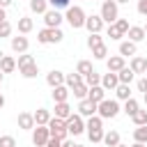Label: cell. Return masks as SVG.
<instances>
[{
	"mask_svg": "<svg viewBox=\"0 0 147 147\" xmlns=\"http://www.w3.org/2000/svg\"><path fill=\"white\" fill-rule=\"evenodd\" d=\"M14 69H16V57L0 53V71H2V74H11Z\"/></svg>",
	"mask_w": 147,
	"mask_h": 147,
	"instance_id": "cell-16",
	"label": "cell"
},
{
	"mask_svg": "<svg viewBox=\"0 0 147 147\" xmlns=\"http://www.w3.org/2000/svg\"><path fill=\"white\" fill-rule=\"evenodd\" d=\"M69 94H71V90H69L67 85H57V87H53V101H55V103L67 101V99H69Z\"/></svg>",
	"mask_w": 147,
	"mask_h": 147,
	"instance_id": "cell-19",
	"label": "cell"
},
{
	"mask_svg": "<svg viewBox=\"0 0 147 147\" xmlns=\"http://www.w3.org/2000/svg\"><path fill=\"white\" fill-rule=\"evenodd\" d=\"M48 0H30V11H34V14H46L48 11Z\"/></svg>",
	"mask_w": 147,
	"mask_h": 147,
	"instance_id": "cell-25",
	"label": "cell"
},
{
	"mask_svg": "<svg viewBox=\"0 0 147 147\" xmlns=\"http://www.w3.org/2000/svg\"><path fill=\"white\" fill-rule=\"evenodd\" d=\"M76 147H85V145H76Z\"/></svg>",
	"mask_w": 147,
	"mask_h": 147,
	"instance_id": "cell-59",
	"label": "cell"
},
{
	"mask_svg": "<svg viewBox=\"0 0 147 147\" xmlns=\"http://www.w3.org/2000/svg\"><path fill=\"white\" fill-rule=\"evenodd\" d=\"M115 2H117V5H126L129 0H115Z\"/></svg>",
	"mask_w": 147,
	"mask_h": 147,
	"instance_id": "cell-55",
	"label": "cell"
},
{
	"mask_svg": "<svg viewBox=\"0 0 147 147\" xmlns=\"http://www.w3.org/2000/svg\"><path fill=\"white\" fill-rule=\"evenodd\" d=\"M0 147H16L14 136H0Z\"/></svg>",
	"mask_w": 147,
	"mask_h": 147,
	"instance_id": "cell-45",
	"label": "cell"
},
{
	"mask_svg": "<svg viewBox=\"0 0 147 147\" xmlns=\"http://www.w3.org/2000/svg\"><path fill=\"white\" fill-rule=\"evenodd\" d=\"M64 78H67V74H62V71H57V69H53V71H48V74H46V83H48L51 87L64 85Z\"/></svg>",
	"mask_w": 147,
	"mask_h": 147,
	"instance_id": "cell-15",
	"label": "cell"
},
{
	"mask_svg": "<svg viewBox=\"0 0 147 147\" xmlns=\"http://www.w3.org/2000/svg\"><path fill=\"white\" fill-rule=\"evenodd\" d=\"M11 34V23L9 21H0V39Z\"/></svg>",
	"mask_w": 147,
	"mask_h": 147,
	"instance_id": "cell-43",
	"label": "cell"
},
{
	"mask_svg": "<svg viewBox=\"0 0 147 147\" xmlns=\"http://www.w3.org/2000/svg\"><path fill=\"white\" fill-rule=\"evenodd\" d=\"M87 138L90 142H103V129H87Z\"/></svg>",
	"mask_w": 147,
	"mask_h": 147,
	"instance_id": "cell-36",
	"label": "cell"
},
{
	"mask_svg": "<svg viewBox=\"0 0 147 147\" xmlns=\"http://www.w3.org/2000/svg\"><path fill=\"white\" fill-rule=\"evenodd\" d=\"M76 71H78L80 76H87V74L92 71V62H90V60H80V62L76 64Z\"/></svg>",
	"mask_w": 147,
	"mask_h": 147,
	"instance_id": "cell-41",
	"label": "cell"
},
{
	"mask_svg": "<svg viewBox=\"0 0 147 147\" xmlns=\"http://www.w3.org/2000/svg\"><path fill=\"white\" fill-rule=\"evenodd\" d=\"M87 99H92V101H96V103H99V101H103V99H106V90H103L101 85H92V87H90V92H87Z\"/></svg>",
	"mask_w": 147,
	"mask_h": 147,
	"instance_id": "cell-21",
	"label": "cell"
},
{
	"mask_svg": "<svg viewBox=\"0 0 147 147\" xmlns=\"http://www.w3.org/2000/svg\"><path fill=\"white\" fill-rule=\"evenodd\" d=\"M138 108H140V106H138V101H136V99L131 96V99H126V101H124V108H122V110H124V113H126V115L131 117V115H133V113H136Z\"/></svg>",
	"mask_w": 147,
	"mask_h": 147,
	"instance_id": "cell-39",
	"label": "cell"
},
{
	"mask_svg": "<svg viewBox=\"0 0 147 147\" xmlns=\"http://www.w3.org/2000/svg\"><path fill=\"white\" fill-rule=\"evenodd\" d=\"M96 101H92V99H80L78 101V113L83 115V117H92V115H96Z\"/></svg>",
	"mask_w": 147,
	"mask_h": 147,
	"instance_id": "cell-10",
	"label": "cell"
},
{
	"mask_svg": "<svg viewBox=\"0 0 147 147\" xmlns=\"http://www.w3.org/2000/svg\"><path fill=\"white\" fill-rule=\"evenodd\" d=\"M2 76H5V74H2V71H0V83H2Z\"/></svg>",
	"mask_w": 147,
	"mask_h": 147,
	"instance_id": "cell-57",
	"label": "cell"
},
{
	"mask_svg": "<svg viewBox=\"0 0 147 147\" xmlns=\"http://www.w3.org/2000/svg\"><path fill=\"white\" fill-rule=\"evenodd\" d=\"M126 37L131 39V41H142V39H147V32H145V28H140V25H131L129 28V32H126Z\"/></svg>",
	"mask_w": 147,
	"mask_h": 147,
	"instance_id": "cell-18",
	"label": "cell"
},
{
	"mask_svg": "<svg viewBox=\"0 0 147 147\" xmlns=\"http://www.w3.org/2000/svg\"><path fill=\"white\" fill-rule=\"evenodd\" d=\"M2 106H5V96L0 94V108H2Z\"/></svg>",
	"mask_w": 147,
	"mask_h": 147,
	"instance_id": "cell-54",
	"label": "cell"
},
{
	"mask_svg": "<svg viewBox=\"0 0 147 147\" xmlns=\"http://www.w3.org/2000/svg\"><path fill=\"white\" fill-rule=\"evenodd\" d=\"M133 140H136V142H145V145H147V124H145V126H136V129H133Z\"/></svg>",
	"mask_w": 147,
	"mask_h": 147,
	"instance_id": "cell-35",
	"label": "cell"
},
{
	"mask_svg": "<svg viewBox=\"0 0 147 147\" xmlns=\"http://www.w3.org/2000/svg\"><path fill=\"white\" fill-rule=\"evenodd\" d=\"M129 67L133 69V74H147V60L140 57V55H133L131 62H129Z\"/></svg>",
	"mask_w": 147,
	"mask_h": 147,
	"instance_id": "cell-17",
	"label": "cell"
},
{
	"mask_svg": "<svg viewBox=\"0 0 147 147\" xmlns=\"http://www.w3.org/2000/svg\"><path fill=\"white\" fill-rule=\"evenodd\" d=\"M131 119H133L136 126H145V124H147V110H140V108H138V110L131 115Z\"/></svg>",
	"mask_w": 147,
	"mask_h": 147,
	"instance_id": "cell-34",
	"label": "cell"
},
{
	"mask_svg": "<svg viewBox=\"0 0 147 147\" xmlns=\"http://www.w3.org/2000/svg\"><path fill=\"white\" fill-rule=\"evenodd\" d=\"M96 2H103V0H96Z\"/></svg>",
	"mask_w": 147,
	"mask_h": 147,
	"instance_id": "cell-61",
	"label": "cell"
},
{
	"mask_svg": "<svg viewBox=\"0 0 147 147\" xmlns=\"http://www.w3.org/2000/svg\"><path fill=\"white\" fill-rule=\"evenodd\" d=\"M32 115H34V122H37V124H48V122H51V117H53V115H51V110H46V108H37Z\"/></svg>",
	"mask_w": 147,
	"mask_h": 147,
	"instance_id": "cell-24",
	"label": "cell"
},
{
	"mask_svg": "<svg viewBox=\"0 0 147 147\" xmlns=\"http://www.w3.org/2000/svg\"><path fill=\"white\" fill-rule=\"evenodd\" d=\"M136 41H131V39H126V41H119V55H124V57H129V55H136Z\"/></svg>",
	"mask_w": 147,
	"mask_h": 147,
	"instance_id": "cell-20",
	"label": "cell"
},
{
	"mask_svg": "<svg viewBox=\"0 0 147 147\" xmlns=\"http://www.w3.org/2000/svg\"><path fill=\"white\" fill-rule=\"evenodd\" d=\"M96 115L103 117V119H113V117L119 115V103H117L115 99H103V101H99V106H96Z\"/></svg>",
	"mask_w": 147,
	"mask_h": 147,
	"instance_id": "cell-3",
	"label": "cell"
},
{
	"mask_svg": "<svg viewBox=\"0 0 147 147\" xmlns=\"http://www.w3.org/2000/svg\"><path fill=\"white\" fill-rule=\"evenodd\" d=\"M34 126H37V122H34V115H32V113H21V115H18V129L32 131Z\"/></svg>",
	"mask_w": 147,
	"mask_h": 147,
	"instance_id": "cell-14",
	"label": "cell"
},
{
	"mask_svg": "<svg viewBox=\"0 0 147 147\" xmlns=\"http://www.w3.org/2000/svg\"><path fill=\"white\" fill-rule=\"evenodd\" d=\"M64 21V16L60 14V9H48L46 14H44V23H46V28H60V23Z\"/></svg>",
	"mask_w": 147,
	"mask_h": 147,
	"instance_id": "cell-8",
	"label": "cell"
},
{
	"mask_svg": "<svg viewBox=\"0 0 147 147\" xmlns=\"http://www.w3.org/2000/svg\"><path fill=\"white\" fill-rule=\"evenodd\" d=\"M71 92H74V96L80 101V99H87V92H90V87H87L85 83H78V85H74V87H71Z\"/></svg>",
	"mask_w": 147,
	"mask_h": 147,
	"instance_id": "cell-29",
	"label": "cell"
},
{
	"mask_svg": "<svg viewBox=\"0 0 147 147\" xmlns=\"http://www.w3.org/2000/svg\"><path fill=\"white\" fill-rule=\"evenodd\" d=\"M71 115V106L67 103V101H60V103H55V117H62V119H67Z\"/></svg>",
	"mask_w": 147,
	"mask_h": 147,
	"instance_id": "cell-27",
	"label": "cell"
},
{
	"mask_svg": "<svg viewBox=\"0 0 147 147\" xmlns=\"http://www.w3.org/2000/svg\"><path fill=\"white\" fill-rule=\"evenodd\" d=\"M117 76H119V83H124V85H131V80L136 78V74H133L131 67H124L122 71H117Z\"/></svg>",
	"mask_w": 147,
	"mask_h": 147,
	"instance_id": "cell-28",
	"label": "cell"
},
{
	"mask_svg": "<svg viewBox=\"0 0 147 147\" xmlns=\"http://www.w3.org/2000/svg\"><path fill=\"white\" fill-rule=\"evenodd\" d=\"M18 71H21V76H23V78H37V74H39V67H37V62H30V64L21 67Z\"/></svg>",
	"mask_w": 147,
	"mask_h": 147,
	"instance_id": "cell-23",
	"label": "cell"
},
{
	"mask_svg": "<svg viewBox=\"0 0 147 147\" xmlns=\"http://www.w3.org/2000/svg\"><path fill=\"white\" fill-rule=\"evenodd\" d=\"M106 34H108L110 39H115V41H119V39L124 37V32H122V30H119V28H117L115 23H110V25H108V30H106Z\"/></svg>",
	"mask_w": 147,
	"mask_h": 147,
	"instance_id": "cell-37",
	"label": "cell"
},
{
	"mask_svg": "<svg viewBox=\"0 0 147 147\" xmlns=\"http://www.w3.org/2000/svg\"><path fill=\"white\" fill-rule=\"evenodd\" d=\"M117 85H119V76H117L115 71H108V74L101 76V87H103L106 92H115Z\"/></svg>",
	"mask_w": 147,
	"mask_h": 147,
	"instance_id": "cell-9",
	"label": "cell"
},
{
	"mask_svg": "<svg viewBox=\"0 0 147 147\" xmlns=\"http://www.w3.org/2000/svg\"><path fill=\"white\" fill-rule=\"evenodd\" d=\"M87 129H103V117H99V115L87 117V122H85V131H87Z\"/></svg>",
	"mask_w": 147,
	"mask_h": 147,
	"instance_id": "cell-33",
	"label": "cell"
},
{
	"mask_svg": "<svg viewBox=\"0 0 147 147\" xmlns=\"http://www.w3.org/2000/svg\"><path fill=\"white\" fill-rule=\"evenodd\" d=\"M0 21H7V14H5V7H0Z\"/></svg>",
	"mask_w": 147,
	"mask_h": 147,
	"instance_id": "cell-52",
	"label": "cell"
},
{
	"mask_svg": "<svg viewBox=\"0 0 147 147\" xmlns=\"http://www.w3.org/2000/svg\"><path fill=\"white\" fill-rule=\"evenodd\" d=\"M30 62H34V57H32V55H28V53H21V55H18V60H16V67L21 69V67H25V64H30Z\"/></svg>",
	"mask_w": 147,
	"mask_h": 147,
	"instance_id": "cell-42",
	"label": "cell"
},
{
	"mask_svg": "<svg viewBox=\"0 0 147 147\" xmlns=\"http://www.w3.org/2000/svg\"><path fill=\"white\" fill-rule=\"evenodd\" d=\"M92 57H94V60H106V57H108V48H106V44L92 48Z\"/></svg>",
	"mask_w": 147,
	"mask_h": 147,
	"instance_id": "cell-40",
	"label": "cell"
},
{
	"mask_svg": "<svg viewBox=\"0 0 147 147\" xmlns=\"http://www.w3.org/2000/svg\"><path fill=\"white\" fill-rule=\"evenodd\" d=\"M46 147H62V140H60V138H53V136H51V140L46 142Z\"/></svg>",
	"mask_w": 147,
	"mask_h": 147,
	"instance_id": "cell-49",
	"label": "cell"
},
{
	"mask_svg": "<svg viewBox=\"0 0 147 147\" xmlns=\"http://www.w3.org/2000/svg\"><path fill=\"white\" fill-rule=\"evenodd\" d=\"M85 28H87V32H101L103 30V18L99 14H90L85 18Z\"/></svg>",
	"mask_w": 147,
	"mask_h": 147,
	"instance_id": "cell-11",
	"label": "cell"
},
{
	"mask_svg": "<svg viewBox=\"0 0 147 147\" xmlns=\"http://www.w3.org/2000/svg\"><path fill=\"white\" fill-rule=\"evenodd\" d=\"M67 131H69V136H80L85 131V119L80 113H71L67 117Z\"/></svg>",
	"mask_w": 147,
	"mask_h": 147,
	"instance_id": "cell-7",
	"label": "cell"
},
{
	"mask_svg": "<svg viewBox=\"0 0 147 147\" xmlns=\"http://www.w3.org/2000/svg\"><path fill=\"white\" fill-rule=\"evenodd\" d=\"M136 87H138V92H142V94H145V92H147V76H142V78L138 80V85H136Z\"/></svg>",
	"mask_w": 147,
	"mask_h": 147,
	"instance_id": "cell-48",
	"label": "cell"
},
{
	"mask_svg": "<svg viewBox=\"0 0 147 147\" xmlns=\"http://www.w3.org/2000/svg\"><path fill=\"white\" fill-rule=\"evenodd\" d=\"M117 147H126V145H122V142H119V145H117Z\"/></svg>",
	"mask_w": 147,
	"mask_h": 147,
	"instance_id": "cell-58",
	"label": "cell"
},
{
	"mask_svg": "<svg viewBox=\"0 0 147 147\" xmlns=\"http://www.w3.org/2000/svg\"><path fill=\"white\" fill-rule=\"evenodd\" d=\"M101 44H103L101 32H90V37H87V46H90V48H96V46H101Z\"/></svg>",
	"mask_w": 147,
	"mask_h": 147,
	"instance_id": "cell-38",
	"label": "cell"
},
{
	"mask_svg": "<svg viewBox=\"0 0 147 147\" xmlns=\"http://www.w3.org/2000/svg\"><path fill=\"white\" fill-rule=\"evenodd\" d=\"M115 96H117L119 101H126V99H131V85H124V83H119V85L115 87Z\"/></svg>",
	"mask_w": 147,
	"mask_h": 147,
	"instance_id": "cell-26",
	"label": "cell"
},
{
	"mask_svg": "<svg viewBox=\"0 0 147 147\" xmlns=\"http://www.w3.org/2000/svg\"><path fill=\"white\" fill-rule=\"evenodd\" d=\"M136 9H138V14H140V16H147V0H138Z\"/></svg>",
	"mask_w": 147,
	"mask_h": 147,
	"instance_id": "cell-47",
	"label": "cell"
},
{
	"mask_svg": "<svg viewBox=\"0 0 147 147\" xmlns=\"http://www.w3.org/2000/svg\"><path fill=\"white\" fill-rule=\"evenodd\" d=\"M85 18H87V14H85V9L80 7V5H71V7H67V14H64V21L74 28V30H78V28H85Z\"/></svg>",
	"mask_w": 147,
	"mask_h": 147,
	"instance_id": "cell-1",
	"label": "cell"
},
{
	"mask_svg": "<svg viewBox=\"0 0 147 147\" xmlns=\"http://www.w3.org/2000/svg\"><path fill=\"white\" fill-rule=\"evenodd\" d=\"M11 2H14V0H0V7L7 9V7H11Z\"/></svg>",
	"mask_w": 147,
	"mask_h": 147,
	"instance_id": "cell-51",
	"label": "cell"
},
{
	"mask_svg": "<svg viewBox=\"0 0 147 147\" xmlns=\"http://www.w3.org/2000/svg\"><path fill=\"white\" fill-rule=\"evenodd\" d=\"M78 83H85V80H83V76H80L78 71H74V74H67V78H64V85H67L69 90H71L74 85H78Z\"/></svg>",
	"mask_w": 147,
	"mask_h": 147,
	"instance_id": "cell-32",
	"label": "cell"
},
{
	"mask_svg": "<svg viewBox=\"0 0 147 147\" xmlns=\"http://www.w3.org/2000/svg\"><path fill=\"white\" fill-rule=\"evenodd\" d=\"M106 64H108V71L117 74L126 67V60H124V55H113V57H106Z\"/></svg>",
	"mask_w": 147,
	"mask_h": 147,
	"instance_id": "cell-13",
	"label": "cell"
},
{
	"mask_svg": "<svg viewBox=\"0 0 147 147\" xmlns=\"http://www.w3.org/2000/svg\"><path fill=\"white\" fill-rule=\"evenodd\" d=\"M64 39V32L60 28H44L37 32V41L39 44H60Z\"/></svg>",
	"mask_w": 147,
	"mask_h": 147,
	"instance_id": "cell-4",
	"label": "cell"
},
{
	"mask_svg": "<svg viewBox=\"0 0 147 147\" xmlns=\"http://www.w3.org/2000/svg\"><path fill=\"white\" fill-rule=\"evenodd\" d=\"M69 2H71V0H48V5H51L53 9H67V7H71Z\"/></svg>",
	"mask_w": 147,
	"mask_h": 147,
	"instance_id": "cell-44",
	"label": "cell"
},
{
	"mask_svg": "<svg viewBox=\"0 0 147 147\" xmlns=\"http://www.w3.org/2000/svg\"><path fill=\"white\" fill-rule=\"evenodd\" d=\"M99 16L103 18V23H115L117 18H119V5L115 2V0H103L101 2V11H99Z\"/></svg>",
	"mask_w": 147,
	"mask_h": 147,
	"instance_id": "cell-2",
	"label": "cell"
},
{
	"mask_svg": "<svg viewBox=\"0 0 147 147\" xmlns=\"http://www.w3.org/2000/svg\"><path fill=\"white\" fill-rule=\"evenodd\" d=\"M145 32H147V25H145Z\"/></svg>",
	"mask_w": 147,
	"mask_h": 147,
	"instance_id": "cell-60",
	"label": "cell"
},
{
	"mask_svg": "<svg viewBox=\"0 0 147 147\" xmlns=\"http://www.w3.org/2000/svg\"><path fill=\"white\" fill-rule=\"evenodd\" d=\"M145 76H147V74H145Z\"/></svg>",
	"mask_w": 147,
	"mask_h": 147,
	"instance_id": "cell-62",
	"label": "cell"
},
{
	"mask_svg": "<svg viewBox=\"0 0 147 147\" xmlns=\"http://www.w3.org/2000/svg\"><path fill=\"white\" fill-rule=\"evenodd\" d=\"M142 99H145V106H147V92H145V94H142Z\"/></svg>",
	"mask_w": 147,
	"mask_h": 147,
	"instance_id": "cell-56",
	"label": "cell"
},
{
	"mask_svg": "<svg viewBox=\"0 0 147 147\" xmlns=\"http://www.w3.org/2000/svg\"><path fill=\"white\" fill-rule=\"evenodd\" d=\"M32 28H34V23H32L30 16H21L18 18V34H28V32H32Z\"/></svg>",
	"mask_w": 147,
	"mask_h": 147,
	"instance_id": "cell-22",
	"label": "cell"
},
{
	"mask_svg": "<svg viewBox=\"0 0 147 147\" xmlns=\"http://www.w3.org/2000/svg\"><path fill=\"white\" fill-rule=\"evenodd\" d=\"M51 140V129L48 124H37L32 129V145L34 147H46V142Z\"/></svg>",
	"mask_w": 147,
	"mask_h": 147,
	"instance_id": "cell-6",
	"label": "cell"
},
{
	"mask_svg": "<svg viewBox=\"0 0 147 147\" xmlns=\"http://www.w3.org/2000/svg\"><path fill=\"white\" fill-rule=\"evenodd\" d=\"M83 80H85L87 87H92V85H101V74H96V71L92 69L87 76H83Z\"/></svg>",
	"mask_w": 147,
	"mask_h": 147,
	"instance_id": "cell-31",
	"label": "cell"
},
{
	"mask_svg": "<svg viewBox=\"0 0 147 147\" xmlns=\"http://www.w3.org/2000/svg\"><path fill=\"white\" fill-rule=\"evenodd\" d=\"M48 129H51V136L53 138H60V140H67V136H69V131H67V119H62V117H51V122H48Z\"/></svg>",
	"mask_w": 147,
	"mask_h": 147,
	"instance_id": "cell-5",
	"label": "cell"
},
{
	"mask_svg": "<svg viewBox=\"0 0 147 147\" xmlns=\"http://www.w3.org/2000/svg\"><path fill=\"white\" fill-rule=\"evenodd\" d=\"M28 46H30V41H28V37L25 34H18V37H11V51L14 53H28Z\"/></svg>",
	"mask_w": 147,
	"mask_h": 147,
	"instance_id": "cell-12",
	"label": "cell"
},
{
	"mask_svg": "<svg viewBox=\"0 0 147 147\" xmlns=\"http://www.w3.org/2000/svg\"><path fill=\"white\" fill-rule=\"evenodd\" d=\"M103 145H108V147H117V145H119V133H117V131H108V133H103Z\"/></svg>",
	"mask_w": 147,
	"mask_h": 147,
	"instance_id": "cell-30",
	"label": "cell"
},
{
	"mask_svg": "<svg viewBox=\"0 0 147 147\" xmlns=\"http://www.w3.org/2000/svg\"><path fill=\"white\" fill-rule=\"evenodd\" d=\"M131 147H147V145H145V142H133Z\"/></svg>",
	"mask_w": 147,
	"mask_h": 147,
	"instance_id": "cell-53",
	"label": "cell"
},
{
	"mask_svg": "<svg viewBox=\"0 0 147 147\" xmlns=\"http://www.w3.org/2000/svg\"><path fill=\"white\" fill-rule=\"evenodd\" d=\"M62 147H76V142H74V140H69V138H67V140H62Z\"/></svg>",
	"mask_w": 147,
	"mask_h": 147,
	"instance_id": "cell-50",
	"label": "cell"
},
{
	"mask_svg": "<svg viewBox=\"0 0 147 147\" xmlns=\"http://www.w3.org/2000/svg\"><path fill=\"white\" fill-rule=\"evenodd\" d=\"M115 25H117V28L124 32V37H126V32H129V28H131V25H129V21H126V18H117V21H115Z\"/></svg>",
	"mask_w": 147,
	"mask_h": 147,
	"instance_id": "cell-46",
	"label": "cell"
}]
</instances>
